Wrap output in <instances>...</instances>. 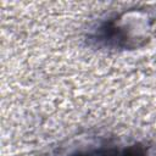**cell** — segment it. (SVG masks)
I'll return each instance as SVG.
<instances>
[{
  "instance_id": "cell-1",
  "label": "cell",
  "mask_w": 156,
  "mask_h": 156,
  "mask_svg": "<svg viewBox=\"0 0 156 156\" xmlns=\"http://www.w3.org/2000/svg\"><path fill=\"white\" fill-rule=\"evenodd\" d=\"M155 20L149 11L128 9L100 22L93 30L91 41L111 50H135L145 46L152 35Z\"/></svg>"
},
{
  "instance_id": "cell-2",
  "label": "cell",
  "mask_w": 156,
  "mask_h": 156,
  "mask_svg": "<svg viewBox=\"0 0 156 156\" xmlns=\"http://www.w3.org/2000/svg\"><path fill=\"white\" fill-rule=\"evenodd\" d=\"M66 156H149L147 147L141 143H133L129 145H104L78 150Z\"/></svg>"
}]
</instances>
